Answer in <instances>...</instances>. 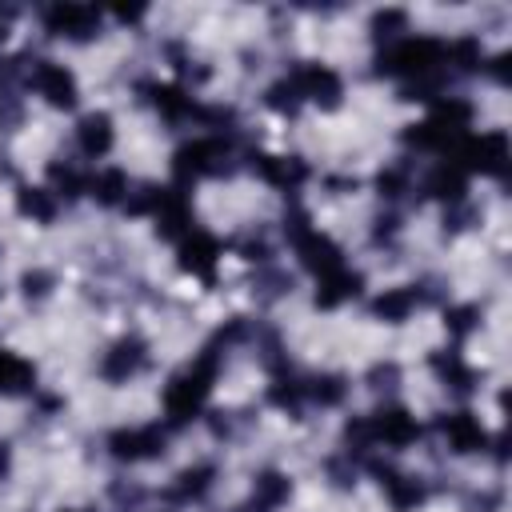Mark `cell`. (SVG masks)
<instances>
[{"instance_id": "40", "label": "cell", "mask_w": 512, "mask_h": 512, "mask_svg": "<svg viewBox=\"0 0 512 512\" xmlns=\"http://www.w3.org/2000/svg\"><path fill=\"white\" fill-rule=\"evenodd\" d=\"M236 512H268V508H260V504H244V508H236Z\"/></svg>"}, {"instance_id": "18", "label": "cell", "mask_w": 512, "mask_h": 512, "mask_svg": "<svg viewBox=\"0 0 512 512\" xmlns=\"http://www.w3.org/2000/svg\"><path fill=\"white\" fill-rule=\"evenodd\" d=\"M376 472H380V484L388 488V500H392L396 512H408V508H416L424 500V484L416 476H400L392 468H376Z\"/></svg>"}, {"instance_id": "22", "label": "cell", "mask_w": 512, "mask_h": 512, "mask_svg": "<svg viewBox=\"0 0 512 512\" xmlns=\"http://www.w3.org/2000/svg\"><path fill=\"white\" fill-rule=\"evenodd\" d=\"M16 208H20L24 216L48 224V220L56 216V192H48V188H20V192H16Z\"/></svg>"}, {"instance_id": "32", "label": "cell", "mask_w": 512, "mask_h": 512, "mask_svg": "<svg viewBox=\"0 0 512 512\" xmlns=\"http://www.w3.org/2000/svg\"><path fill=\"white\" fill-rule=\"evenodd\" d=\"M268 396H272V404L296 412V408H300V396H304V384H296V380H280V384H272Z\"/></svg>"}, {"instance_id": "35", "label": "cell", "mask_w": 512, "mask_h": 512, "mask_svg": "<svg viewBox=\"0 0 512 512\" xmlns=\"http://www.w3.org/2000/svg\"><path fill=\"white\" fill-rule=\"evenodd\" d=\"M396 28H404V12L400 8H384V12L372 16V32L376 36H392Z\"/></svg>"}, {"instance_id": "14", "label": "cell", "mask_w": 512, "mask_h": 512, "mask_svg": "<svg viewBox=\"0 0 512 512\" xmlns=\"http://www.w3.org/2000/svg\"><path fill=\"white\" fill-rule=\"evenodd\" d=\"M360 272H348L344 264L340 268H332V272H324L320 276V288H316V304L320 308H336V304H344V300H352L356 292H360Z\"/></svg>"}, {"instance_id": "3", "label": "cell", "mask_w": 512, "mask_h": 512, "mask_svg": "<svg viewBox=\"0 0 512 512\" xmlns=\"http://www.w3.org/2000/svg\"><path fill=\"white\" fill-rule=\"evenodd\" d=\"M172 168H176L180 184H188L196 176H220L228 168V148H224V140H192L172 156Z\"/></svg>"}, {"instance_id": "12", "label": "cell", "mask_w": 512, "mask_h": 512, "mask_svg": "<svg viewBox=\"0 0 512 512\" xmlns=\"http://www.w3.org/2000/svg\"><path fill=\"white\" fill-rule=\"evenodd\" d=\"M296 252H300V260H304V268H312L316 276H324V272H332V268L344 264V260H340V248H336L328 236L312 232V228L296 240Z\"/></svg>"}, {"instance_id": "38", "label": "cell", "mask_w": 512, "mask_h": 512, "mask_svg": "<svg viewBox=\"0 0 512 512\" xmlns=\"http://www.w3.org/2000/svg\"><path fill=\"white\" fill-rule=\"evenodd\" d=\"M8 464H12V456H8V444H0V480L8 476Z\"/></svg>"}, {"instance_id": "21", "label": "cell", "mask_w": 512, "mask_h": 512, "mask_svg": "<svg viewBox=\"0 0 512 512\" xmlns=\"http://www.w3.org/2000/svg\"><path fill=\"white\" fill-rule=\"evenodd\" d=\"M432 368H436V372H440V380H444L448 388H456V392H468V388H472V380H476V376H472V368L460 360V352H436V356H432Z\"/></svg>"}, {"instance_id": "30", "label": "cell", "mask_w": 512, "mask_h": 512, "mask_svg": "<svg viewBox=\"0 0 512 512\" xmlns=\"http://www.w3.org/2000/svg\"><path fill=\"white\" fill-rule=\"evenodd\" d=\"M268 104H272L276 112H288V116H292V112L300 108V92H296V84H292V80L272 84V88H268Z\"/></svg>"}, {"instance_id": "16", "label": "cell", "mask_w": 512, "mask_h": 512, "mask_svg": "<svg viewBox=\"0 0 512 512\" xmlns=\"http://www.w3.org/2000/svg\"><path fill=\"white\" fill-rule=\"evenodd\" d=\"M76 140L84 148V156H104L112 148V116L108 112H88L80 124H76Z\"/></svg>"}, {"instance_id": "39", "label": "cell", "mask_w": 512, "mask_h": 512, "mask_svg": "<svg viewBox=\"0 0 512 512\" xmlns=\"http://www.w3.org/2000/svg\"><path fill=\"white\" fill-rule=\"evenodd\" d=\"M8 16H12V12H8V8H0V40L8 36Z\"/></svg>"}, {"instance_id": "10", "label": "cell", "mask_w": 512, "mask_h": 512, "mask_svg": "<svg viewBox=\"0 0 512 512\" xmlns=\"http://www.w3.org/2000/svg\"><path fill=\"white\" fill-rule=\"evenodd\" d=\"M440 432H444V440H448V448L452 452H460V456H468V452H480L484 448V428H480V420L472 416V412H448V416H440Z\"/></svg>"}, {"instance_id": "37", "label": "cell", "mask_w": 512, "mask_h": 512, "mask_svg": "<svg viewBox=\"0 0 512 512\" xmlns=\"http://www.w3.org/2000/svg\"><path fill=\"white\" fill-rule=\"evenodd\" d=\"M52 288V276L48 272H24V292L28 296H44Z\"/></svg>"}, {"instance_id": "8", "label": "cell", "mask_w": 512, "mask_h": 512, "mask_svg": "<svg viewBox=\"0 0 512 512\" xmlns=\"http://www.w3.org/2000/svg\"><path fill=\"white\" fill-rule=\"evenodd\" d=\"M32 84L52 108H72L76 104V76L56 60H40L32 68Z\"/></svg>"}, {"instance_id": "15", "label": "cell", "mask_w": 512, "mask_h": 512, "mask_svg": "<svg viewBox=\"0 0 512 512\" xmlns=\"http://www.w3.org/2000/svg\"><path fill=\"white\" fill-rule=\"evenodd\" d=\"M216 256H220V248H216V240H212L208 232H192V236L180 244V264H184L188 272L204 276V280H212Z\"/></svg>"}, {"instance_id": "13", "label": "cell", "mask_w": 512, "mask_h": 512, "mask_svg": "<svg viewBox=\"0 0 512 512\" xmlns=\"http://www.w3.org/2000/svg\"><path fill=\"white\" fill-rule=\"evenodd\" d=\"M140 364H144V340L128 336V340H116L112 352H104L100 372H104L108 380H128L132 372H140Z\"/></svg>"}, {"instance_id": "25", "label": "cell", "mask_w": 512, "mask_h": 512, "mask_svg": "<svg viewBox=\"0 0 512 512\" xmlns=\"http://www.w3.org/2000/svg\"><path fill=\"white\" fill-rule=\"evenodd\" d=\"M92 196L100 200V204H120V200H128V176L120 172V168H104L100 176H92Z\"/></svg>"}, {"instance_id": "9", "label": "cell", "mask_w": 512, "mask_h": 512, "mask_svg": "<svg viewBox=\"0 0 512 512\" xmlns=\"http://www.w3.org/2000/svg\"><path fill=\"white\" fill-rule=\"evenodd\" d=\"M368 432H372V440H384L392 448H404V444H412L420 436V424L404 408H380V412L368 416Z\"/></svg>"}, {"instance_id": "26", "label": "cell", "mask_w": 512, "mask_h": 512, "mask_svg": "<svg viewBox=\"0 0 512 512\" xmlns=\"http://www.w3.org/2000/svg\"><path fill=\"white\" fill-rule=\"evenodd\" d=\"M288 476H280V472H260L256 476V484H252V500L260 504V508H276V504H284L288 500Z\"/></svg>"}, {"instance_id": "41", "label": "cell", "mask_w": 512, "mask_h": 512, "mask_svg": "<svg viewBox=\"0 0 512 512\" xmlns=\"http://www.w3.org/2000/svg\"><path fill=\"white\" fill-rule=\"evenodd\" d=\"M64 512H80V508H64Z\"/></svg>"}, {"instance_id": "34", "label": "cell", "mask_w": 512, "mask_h": 512, "mask_svg": "<svg viewBox=\"0 0 512 512\" xmlns=\"http://www.w3.org/2000/svg\"><path fill=\"white\" fill-rule=\"evenodd\" d=\"M24 72H28V68H24V56H8V60H0V88L12 92V88L24 80ZM28 76H32V72H28Z\"/></svg>"}, {"instance_id": "11", "label": "cell", "mask_w": 512, "mask_h": 512, "mask_svg": "<svg viewBox=\"0 0 512 512\" xmlns=\"http://www.w3.org/2000/svg\"><path fill=\"white\" fill-rule=\"evenodd\" d=\"M256 172L284 192H292L308 180V164L300 156H256Z\"/></svg>"}, {"instance_id": "36", "label": "cell", "mask_w": 512, "mask_h": 512, "mask_svg": "<svg viewBox=\"0 0 512 512\" xmlns=\"http://www.w3.org/2000/svg\"><path fill=\"white\" fill-rule=\"evenodd\" d=\"M376 184H380V192H384V196H400L408 180H404V168H388V172H380V180H376Z\"/></svg>"}, {"instance_id": "19", "label": "cell", "mask_w": 512, "mask_h": 512, "mask_svg": "<svg viewBox=\"0 0 512 512\" xmlns=\"http://www.w3.org/2000/svg\"><path fill=\"white\" fill-rule=\"evenodd\" d=\"M32 384H36V368L28 360H20L16 352L0 348V392L16 396V392H28Z\"/></svg>"}, {"instance_id": "7", "label": "cell", "mask_w": 512, "mask_h": 512, "mask_svg": "<svg viewBox=\"0 0 512 512\" xmlns=\"http://www.w3.org/2000/svg\"><path fill=\"white\" fill-rule=\"evenodd\" d=\"M108 448L116 460H152L164 452V432L156 424H144V428H120L108 436Z\"/></svg>"}, {"instance_id": "24", "label": "cell", "mask_w": 512, "mask_h": 512, "mask_svg": "<svg viewBox=\"0 0 512 512\" xmlns=\"http://www.w3.org/2000/svg\"><path fill=\"white\" fill-rule=\"evenodd\" d=\"M424 188H428L432 196H440V200H460V196H464V168L440 164V168H432V176H428Z\"/></svg>"}, {"instance_id": "27", "label": "cell", "mask_w": 512, "mask_h": 512, "mask_svg": "<svg viewBox=\"0 0 512 512\" xmlns=\"http://www.w3.org/2000/svg\"><path fill=\"white\" fill-rule=\"evenodd\" d=\"M152 104H156L168 120H184V116L192 112V96H184V92L172 88V84H156V88H152Z\"/></svg>"}, {"instance_id": "20", "label": "cell", "mask_w": 512, "mask_h": 512, "mask_svg": "<svg viewBox=\"0 0 512 512\" xmlns=\"http://www.w3.org/2000/svg\"><path fill=\"white\" fill-rule=\"evenodd\" d=\"M412 308H416V292H412V288H388V292H380V296L372 300V312H376L380 320H388V324L408 320Z\"/></svg>"}, {"instance_id": "33", "label": "cell", "mask_w": 512, "mask_h": 512, "mask_svg": "<svg viewBox=\"0 0 512 512\" xmlns=\"http://www.w3.org/2000/svg\"><path fill=\"white\" fill-rule=\"evenodd\" d=\"M476 316H480V312H476L472 304H464V308H448L444 320H448V332H452V336H468V332L476 328Z\"/></svg>"}, {"instance_id": "29", "label": "cell", "mask_w": 512, "mask_h": 512, "mask_svg": "<svg viewBox=\"0 0 512 512\" xmlns=\"http://www.w3.org/2000/svg\"><path fill=\"white\" fill-rule=\"evenodd\" d=\"M448 56L456 60V68H460V72H476V68H480V56H484V52H480V40L464 36V40H456V44L448 48Z\"/></svg>"}, {"instance_id": "1", "label": "cell", "mask_w": 512, "mask_h": 512, "mask_svg": "<svg viewBox=\"0 0 512 512\" xmlns=\"http://www.w3.org/2000/svg\"><path fill=\"white\" fill-rule=\"evenodd\" d=\"M212 380H216V352L212 348L196 364H188L184 372H176L168 380V388H164V412L172 416V424H188L204 408V400L212 392Z\"/></svg>"}, {"instance_id": "28", "label": "cell", "mask_w": 512, "mask_h": 512, "mask_svg": "<svg viewBox=\"0 0 512 512\" xmlns=\"http://www.w3.org/2000/svg\"><path fill=\"white\" fill-rule=\"evenodd\" d=\"M308 396H312L316 404L332 408V404H340V400L348 396V380H344V376H316V380L308 384Z\"/></svg>"}, {"instance_id": "17", "label": "cell", "mask_w": 512, "mask_h": 512, "mask_svg": "<svg viewBox=\"0 0 512 512\" xmlns=\"http://www.w3.org/2000/svg\"><path fill=\"white\" fill-rule=\"evenodd\" d=\"M156 228L160 236H180L192 228V212L184 204L180 192H160V204H156Z\"/></svg>"}, {"instance_id": "4", "label": "cell", "mask_w": 512, "mask_h": 512, "mask_svg": "<svg viewBox=\"0 0 512 512\" xmlns=\"http://www.w3.org/2000/svg\"><path fill=\"white\" fill-rule=\"evenodd\" d=\"M460 160H464V168H472V172L504 176V172H508V160H512L508 136H504V132H480V136H472V140L460 144Z\"/></svg>"}, {"instance_id": "2", "label": "cell", "mask_w": 512, "mask_h": 512, "mask_svg": "<svg viewBox=\"0 0 512 512\" xmlns=\"http://www.w3.org/2000/svg\"><path fill=\"white\" fill-rule=\"evenodd\" d=\"M440 60H444V44H440V40H432V36H408V40H400V44L380 60V72H400V76H408L412 84H424V80L436 72Z\"/></svg>"}, {"instance_id": "5", "label": "cell", "mask_w": 512, "mask_h": 512, "mask_svg": "<svg viewBox=\"0 0 512 512\" xmlns=\"http://www.w3.org/2000/svg\"><path fill=\"white\" fill-rule=\"evenodd\" d=\"M292 84H296L300 100H312V104H320V108H336L340 96H344L340 76H336L332 68H324V64H300L296 76H292Z\"/></svg>"}, {"instance_id": "31", "label": "cell", "mask_w": 512, "mask_h": 512, "mask_svg": "<svg viewBox=\"0 0 512 512\" xmlns=\"http://www.w3.org/2000/svg\"><path fill=\"white\" fill-rule=\"evenodd\" d=\"M48 176H52V184H56L64 196H80V192H84V180H80V172H76L72 164H48Z\"/></svg>"}, {"instance_id": "6", "label": "cell", "mask_w": 512, "mask_h": 512, "mask_svg": "<svg viewBox=\"0 0 512 512\" xmlns=\"http://www.w3.org/2000/svg\"><path fill=\"white\" fill-rule=\"evenodd\" d=\"M44 24L52 36H68V40H88L100 28V12L88 4H52L44 12Z\"/></svg>"}, {"instance_id": "23", "label": "cell", "mask_w": 512, "mask_h": 512, "mask_svg": "<svg viewBox=\"0 0 512 512\" xmlns=\"http://www.w3.org/2000/svg\"><path fill=\"white\" fill-rule=\"evenodd\" d=\"M212 464H200V468H184L180 476H176V484L168 488V496L172 500H196V496H204L208 492V484H212Z\"/></svg>"}]
</instances>
